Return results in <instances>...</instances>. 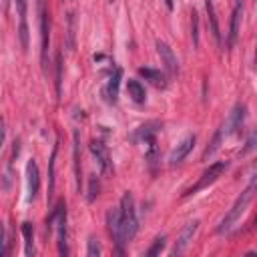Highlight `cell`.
Returning <instances> with one entry per match:
<instances>
[{"label": "cell", "mask_w": 257, "mask_h": 257, "mask_svg": "<svg viewBox=\"0 0 257 257\" xmlns=\"http://www.w3.org/2000/svg\"><path fill=\"white\" fill-rule=\"evenodd\" d=\"M253 193H255V177L251 179V183L247 185V189L241 191V195L235 199V203H233V207L229 209V213L221 219V223H219V227H217V233H227V231L233 227V223L239 221V217L245 213L249 201L253 199Z\"/></svg>", "instance_id": "cell-1"}, {"label": "cell", "mask_w": 257, "mask_h": 257, "mask_svg": "<svg viewBox=\"0 0 257 257\" xmlns=\"http://www.w3.org/2000/svg\"><path fill=\"white\" fill-rule=\"evenodd\" d=\"M118 221H120V231H122V237L124 241H133L135 235H137V229H139V221H137V213H135V201H133V195L126 191L120 199V205H118Z\"/></svg>", "instance_id": "cell-2"}, {"label": "cell", "mask_w": 257, "mask_h": 257, "mask_svg": "<svg viewBox=\"0 0 257 257\" xmlns=\"http://www.w3.org/2000/svg\"><path fill=\"white\" fill-rule=\"evenodd\" d=\"M227 167H229L227 161H217V163L209 165V169H205V173H203V175L199 177V181L187 191V195H195V193H199L201 189H207L209 185H213V183L227 171Z\"/></svg>", "instance_id": "cell-3"}, {"label": "cell", "mask_w": 257, "mask_h": 257, "mask_svg": "<svg viewBox=\"0 0 257 257\" xmlns=\"http://www.w3.org/2000/svg\"><path fill=\"white\" fill-rule=\"evenodd\" d=\"M36 4H38V14H40V38H42L40 60H42V68L46 70V64H48V46H50V18H48V10L44 6V0H36Z\"/></svg>", "instance_id": "cell-4"}, {"label": "cell", "mask_w": 257, "mask_h": 257, "mask_svg": "<svg viewBox=\"0 0 257 257\" xmlns=\"http://www.w3.org/2000/svg\"><path fill=\"white\" fill-rule=\"evenodd\" d=\"M58 213H56V243H58V253L60 255H68V247H66V205L58 203Z\"/></svg>", "instance_id": "cell-5"}, {"label": "cell", "mask_w": 257, "mask_h": 257, "mask_svg": "<svg viewBox=\"0 0 257 257\" xmlns=\"http://www.w3.org/2000/svg\"><path fill=\"white\" fill-rule=\"evenodd\" d=\"M157 52L161 56V62L165 66V70L169 72V76H177L179 74V62H177V56L173 52V48L163 42V40H157Z\"/></svg>", "instance_id": "cell-6"}, {"label": "cell", "mask_w": 257, "mask_h": 257, "mask_svg": "<svg viewBox=\"0 0 257 257\" xmlns=\"http://www.w3.org/2000/svg\"><path fill=\"white\" fill-rule=\"evenodd\" d=\"M16 10H18V38L22 50H28V6L26 0H16Z\"/></svg>", "instance_id": "cell-7"}, {"label": "cell", "mask_w": 257, "mask_h": 257, "mask_svg": "<svg viewBox=\"0 0 257 257\" xmlns=\"http://www.w3.org/2000/svg\"><path fill=\"white\" fill-rule=\"evenodd\" d=\"M106 223H108V233H110V237H112V241H114V245H116V251H118V253H124V245H126V241H124L122 231H120L118 209H114V211L108 213Z\"/></svg>", "instance_id": "cell-8"}, {"label": "cell", "mask_w": 257, "mask_h": 257, "mask_svg": "<svg viewBox=\"0 0 257 257\" xmlns=\"http://www.w3.org/2000/svg\"><path fill=\"white\" fill-rule=\"evenodd\" d=\"M243 118H245V106H243V104H235V106H233V110L229 112V116H227L225 124L221 126L223 137H229V135H233L237 128H241Z\"/></svg>", "instance_id": "cell-9"}, {"label": "cell", "mask_w": 257, "mask_h": 257, "mask_svg": "<svg viewBox=\"0 0 257 257\" xmlns=\"http://www.w3.org/2000/svg\"><path fill=\"white\" fill-rule=\"evenodd\" d=\"M197 229H199V221L197 219L195 221H189L183 227V231H181V235H179V239H177V243L173 247V255H179V253H183L187 249V245L193 241V235L197 233Z\"/></svg>", "instance_id": "cell-10"}, {"label": "cell", "mask_w": 257, "mask_h": 257, "mask_svg": "<svg viewBox=\"0 0 257 257\" xmlns=\"http://www.w3.org/2000/svg\"><path fill=\"white\" fill-rule=\"evenodd\" d=\"M195 147V135H191V137H187L185 141H181L173 151H171V155H169V165L171 167H175V165H179L189 153H191V149Z\"/></svg>", "instance_id": "cell-11"}, {"label": "cell", "mask_w": 257, "mask_h": 257, "mask_svg": "<svg viewBox=\"0 0 257 257\" xmlns=\"http://www.w3.org/2000/svg\"><path fill=\"white\" fill-rule=\"evenodd\" d=\"M26 183H28V201H32L40 187V173H38V165L34 159H30L26 165Z\"/></svg>", "instance_id": "cell-12"}, {"label": "cell", "mask_w": 257, "mask_h": 257, "mask_svg": "<svg viewBox=\"0 0 257 257\" xmlns=\"http://www.w3.org/2000/svg\"><path fill=\"white\" fill-rule=\"evenodd\" d=\"M241 14H243V2L237 0V2H235V8H233V14H231V26H229V36H227V46H229V48H233L235 42H237Z\"/></svg>", "instance_id": "cell-13"}, {"label": "cell", "mask_w": 257, "mask_h": 257, "mask_svg": "<svg viewBox=\"0 0 257 257\" xmlns=\"http://www.w3.org/2000/svg\"><path fill=\"white\" fill-rule=\"evenodd\" d=\"M90 153L94 155V159H96L100 171H102V173H110V155H108L106 147H104L100 141H92V143H90Z\"/></svg>", "instance_id": "cell-14"}, {"label": "cell", "mask_w": 257, "mask_h": 257, "mask_svg": "<svg viewBox=\"0 0 257 257\" xmlns=\"http://www.w3.org/2000/svg\"><path fill=\"white\" fill-rule=\"evenodd\" d=\"M120 78H122V70L116 66L114 70H112V74H110V78H108V82H106V86H104V98L108 100V102H116V96H118V84H120Z\"/></svg>", "instance_id": "cell-15"}, {"label": "cell", "mask_w": 257, "mask_h": 257, "mask_svg": "<svg viewBox=\"0 0 257 257\" xmlns=\"http://www.w3.org/2000/svg\"><path fill=\"white\" fill-rule=\"evenodd\" d=\"M80 143H78V131H74L72 135V159H74V179H76V191L80 193L82 189V171H80Z\"/></svg>", "instance_id": "cell-16"}, {"label": "cell", "mask_w": 257, "mask_h": 257, "mask_svg": "<svg viewBox=\"0 0 257 257\" xmlns=\"http://www.w3.org/2000/svg\"><path fill=\"white\" fill-rule=\"evenodd\" d=\"M205 8H207V22H209L211 34H213L215 42H217V44H221V30H219V22H217V14H215L213 0H205Z\"/></svg>", "instance_id": "cell-17"}, {"label": "cell", "mask_w": 257, "mask_h": 257, "mask_svg": "<svg viewBox=\"0 0 257 257\" xmlns=\"http://www.w3.org/2000/svg\"><path fill=\"white\" fill-rule=\"evenodd\" d=\"M159 128H161V122H157V120L145 122L143 126L137 128V133H135V141H143V143H147L149 139H155V137H157V131H159Z\"/></svg>", "instance_id": "cell-18"}, {"label": "cell", "mask_w": 257, "mask_h": 257, "mask_svg": "<svg viewBox=\"0 0 257 257\" xmlns=\"http://www.w3.org/2000/svg\"><path fill=\"white\" fill-rule=\"evenodd\" d=\"M22 237H24V253L28 257L34 255V229H32V223H28V221L22 223Z\"/></svg>", "instance_id": "cell-19"}, {"label": "cell", "mask_w": 257, "mask_h": 257, "mask_svg": "<svg viewBox=\"0 0 257 257\" xmlns=\"http://www.w3.org/2000/svg\"><path fill=\"white\" fill-rule=\"evenodd\" d=\"M139 74L141 76H145L147 80H151L155 86H167V82H165V76H163V72L161 70H155V68H147V66H143V68H139Z\"/></svg>", "instance_id": "cell-20"}, {"label": "cell", "mask_w": 257, "mask_h": 257, "mask_svg": "<svg viewBox=\"0 0 257 257\" xmlns=\"http://www.w3.org/2000/svg\"><path fill=\"white\" fill-rule=\"evenodd\" d=\"M126 92L135 102H145L147 94H145V86L139 80H128L126 82Z\"/></svg>", "instance_id": "cell-21"}, {"label": "cell", "mask_w": 257, "mask_h": 257, "mask_svg": "<svg viewBox=\"0 0 257 257\" xmlns=\"http://www.w3.org/2000/svg\"><path fill=\"white\" fill-rule=\"evenodd\" d=\"M56 151H58V147L54 145V147H52V153H50V161H48V201L52 199V193H54V165H56Z\"/></svg>", "instance_id": "cell-22"}, {"label": "cell", "mask_w": 257, "mask_h": 257, "mask_svg": "<svg viewBox=\"0 0 257 257\" xmlns=\"http://www.w3.org/2000/svg\"><path fill=\"white\" fill-rule=\"evenodd\" d=\"M54 84H56V94L60 96V92H62V52H56V80H54Z\"/></svg>", "instance_id": "cell-23"}, {"label": "cell", "mask_w": 257, "mask_h": 257, "mask_svg": "<svg viewBox=\"0 0 257 257\" xmlns=\"http://www.w3.org/2000/svg\"><path fill=\"white\" fill-rule=\"evenodd\" d=\"M223 139H225V137H223V131L219 128V131H217V135L213 137V141H211V145H209V147L205 149V153H203V157H205V159H207V157H211V155H213V153H215V151L219 149V145H221V141H223Z\"/></svg>", "instance_id": "cell-24"}, {"label": "cell", "mask_w": 257, "mask_h": 257, "mask_svg": "<svg viewBox=\"0 0 257 257\" xmlns=\"http://www.w3.org/2000/svg\"><path fill=\"white\" fill-rule=\"evenodd\" d=\"M191 32H193V44L199 46V16L195 10L191 14Z\"/></svg>", "instance_id": "cell-25"}, {"label": "cell", "mask_w": 257, "mask_h": 257, "mask_svg": "<svg viewBox=\"0 0 257 257\" xmlns=\"http://www.w3.org/2000/svg\"><path fill=\"white\" fill-rule=\"evenodd\" d=\"M98 189H100L98 179H96V175H92V177L88 179V201H94V197L98 195Z\"/></svg>", "instance_id": "cell-26"}, {"label": "cell", "mask_w": 257, "mask_h": 257, "mask_svg": "<svg viewBox=\"0 0 257 257\" xmlns=\"http://www.w3.org/2000/svg\"><path fill=\"white\" fill-rule=\"evenodd\" d=\"M68 50H74V14H68Z\"/></svg>", "instance_id": "cell-27"}, {"label": "cell", "mask_w": 257, "mask_h": 257, "mask_svg": "<svg viewBox=\"0 0 257 257\" xmlns=\"http://www.w3.org/2000/svg\"><path fill=\"white\" fill-rule=\"evenodd\" d=\"M86 255H90V257L100 255V245H98V241H96L94 237H90V239H88V249H86Z\"/></svg>", "instance_id": "cell-28"}, {"label": "cell", "mask_w": 257, "mask_h": 257, "mask_svg": "<svg viewBox=\"0 0 257 257\" xmlns=\"http://www.w3.org/2000/svg\"><path fill=\"white\" fill-rule=\"evenodd\" d=\"M163 247H165V237H157L155 243H153V247L147 251V255H157V253L163 251Z\"/></svg>", "instance_id": "cell-29"}, {"label": "cell", "mask_w": 257, "mask_h": 257, "mask_svg": "<svg viewBox=\"0 0 257 257\" xmlns=\"http://www.w3.org/2000/svg\"><path fill=\"white\" fill-rule=\"evenodd\" d=\"M8 253L6 249V231H4V225L0 223V257H4Z\"/></svg>", "instance_id": "cell-30"}, {"label": "cell", "mask_w": 257, "mask_h": 257, "mask_svg": "<svg viewBox=\"0 0 257 257\" xmlns=\"http://www.w3.org/2000/svg\"><path fill=\"white\" fill-rule=\"evenodd\" d=\"M4 135H6V128H4V118L0 116V151H2V145H4Z\"/></svg>", "instance_id": "cell-31"}, {"label": "cell", "mask_w": 257, "mask_h": 257, "mask_svg": "<svg viewBox=\"0 0 257 257\" xmlns=\"http://www.w3.org/2000/svg\"><path fill=\"white\" fill-rule=\"evenodd\" d=\"M8 4H10V0H2V6H4V12L8 10Z\"/></svg>", "instance_id": "cell-32"}, {"label": "cell", "mask_w": 257, "mask_h": 257, "mask_svg": "<svg viewBox=\"0 0 257 257\" xmlns=\"http://www.w3.org/2000/svg\"><path fill=\"white\" fill-rule=\"evenodd\" d=\"M165 4H167L169 10H173V0H165Z\"/></svg>", "instance_id": "cell-33"}, {"label": "cell", "mask_w": 257, "mask_h": 257, "mask_svg": "<svg viewBox=\"0 0 257 257\" xmlns=\"http://www.w3.org/2000/svg\"><path fill=\"white\" fill-rule=\"evenodd\" d=\"M108 2H114V0H108Z\"/></svg>", "instance_id": "cell-34"}]
</instances>
